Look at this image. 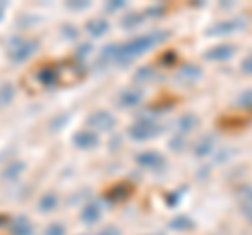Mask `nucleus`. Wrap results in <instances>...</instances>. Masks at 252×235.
Returning a JSON list of instances; mask_svg holds the SVG:
<instances>
[{
  "label": "nucleus",
  "instance_id": "1",
  "mask_svg": "<svg viewBox=\"0 0 252 235\" xmlns=\"http://www.w3.org/2000/svg\"><path fill=\"white\" fill-rule=\"evenodd\" d=\"M162 34H147V36H139V38H132L126 44L122 46H112V57H116L118 61H128L132 57H137V55L149 51L152 46H156L158 42L162 40Z\"/></svg>",
  "mask_w": 252,
  "mask_h": 235
},
{
  "label": "nucleus",
  "instance_id": "2",
  "mask_svg": "<svg viewBox=\"0 0 252 235\" xmlns=\"http://www.w3.org/2000/svg\"><path fill=\"white\" fill-rule=\"evenodd\" d=\"M158 130H160V124H158L156 120H152V118H141V120H137L130 126V137L135 139V141L152 139Z\"/></svg>",
  "mask_w": 252,
  "mask_h": 235
},
{
  "label": "nucleus",
  "instance_id": "3",
  "mask_svg": "<svg viewBox=\"0 0 252 235\" xmlns=\"http://www.w3.org/2000/svg\"><path fill=\"white\" fill-rule=\"evenodd\" d=\"M34 49H36V42H34V40H23V46H21V49H13V51H11V59H13V61L28 59Z\"/></svg>",
  "mask_w": 252,
  "mask_h": 235
},
{
  "label": "nucleus",
  "instance_id": "4",
  "mask_svg": "<svg viewBox=\"0 0 252 235\" xmlns=\"http://www.w3.org/2000/svg\"><path fill=\"white\" fill-rule=\"evenodd\" d=\"M139 164H143V166H147V168H160L164 164V158L158 155L156 151H147L143 155H139Z\"/></svg>",
  "mask_w": 252,
  "mask_h": 235
},
{
  "label": "nucleus",
  "instance_id": "5",
  "mask_svg": "<svg viewBox=\"0 0 252 235\" xmlns=\"http://www.w3.org/2000/svg\"><path fill=\"white\" fill-rule=\"evenodd\" d=\"M99 216H101V206H99L97 202L89 204V206L82 210V221H84V223H97Z\"/></svg>",
  "mask_w": 252,
  "mask_h": 235
},
{
  "label": "nucleus",
  "instance_id": "6",
  "mask_svg": "<svg viewBox=\"0 0 252 235\" xmlns=\"http://www.w3.org/2000/svg\"><path fill=\"white\" fill-rule=\"evenodd\" d=\"M231 51H233V46H217V49L206 53V59H210V61L227 59V57H231Z\"/></svg>",
  "mask_w": 252,
  "mask_h": 235
},
{
  "label": "nucleus",
  "instance_id": "7",
  "mask_svg": "<svg viewBox=\"0 0 252 235\" xmlns=\"http://www.w3.org/2000/svg\"><path fill=\"white\" fill-rule=\"evenodd\" d=\"M139 99H141V90H139V88H128V90H124L122 97H120L122 105H137Z\"/></svg>",
  "mask_w": 252,
  "mask_h": 235
},
{
  "label": "nucleus",
  "instance_id": "8",
  "mask_svg": "<svg viewBox=\"0 0 252 235\" xmlns=\"http://www.w3.org/2000/svg\"><path fill=\"white\" fill-rule=\"evenodd\" d=\"M105 120H114V118L109 114H105V112H97L91 118V124L93 126H99V128H109L112 126V122H105Z\"/></svg>",
  "mask_w": 252,
  "mask_h": 235
},
{
  "label": "nucleus",
  "instance_id": "9",
  "mask_svg": "<svg viewBox=\"0 0 252 235\" xmlns=\"http://www.w3.org/2000/svg\"><path fill=\"white\" fill-rule=\"evenodd\" d=\"M13 235H32V225L28 218H17V223L13 225Z\"/></svg>",
  "mask_w": 252,
  "mask_h": 235
},
{
  "label": "nucleus",
  "instance_id": "10",
  "mask_svg": "<svg viewBox=\"0 0 252 235\" xmlns=\"http://www.w3.org/2000/svg\"><path fill=\"white\" fill-rule=\"evenodd\" d=\"M74 143L78 147H93L97 143V139H94V135H91V132H80V135L74 139Z\"/></svg>",
  "mask_w": 252,
  "mask_h": 235
},
{
  "label": "nucleus",
  "instance_id": "11",
  "mask_svg": "<svg viewBox=\"0 0 252 235\" xmlns=\"http://www.w3.org/2000/svg\"><path fill=\"white\" fill-rule=\"evenodd\" d=\"M107 28H109V26H107V21H105V19H97V21L89 23V29H91V34H93V36H101Z\"/></svg>",
  "mask_w": 252,
  "mask_h": 235
},
{
  "label": "nucleus",
  "instance_id": "12",
  "mask_svg": "<svg viewBox=\"0 0 252 235\" xmlns=\"http://www.w3.org/2000/svg\"><path fill=\"white\" fill-rule=\"evenodd\" d=\"M210 149H212V139H202L198 145H195V151H198V155H206V153H210Z\"/></svg>",
  "mask_w": 252,
  "mask_h": 235
},
{
  "label": "nucleus",
  "instance_id": "13",
  "mask_svg": "<svg viewBox=\"0 0 252 235\" xmlns=\"http://www.w3.org/2000/svg\"><path fill=\"white\" fill-rule=\"evenodd\" d=\"M244 212L248 216H252V189H246V198H244Z\"/></svg>",
  "mask_w": 252,
  "mask_h": 235
},
{
  "label": "nucleus",
  "instance_id": "14",
  "mask_svg": "<svg viewBox=\"0 0 252 235\" xmlns=\"http://www.w3.org/2000/svg\"><path fill=\"white\" fill-rule=\"evenodd\" d=\"M53 208H55V198H53V195H49V198L40 200V210L49 212V210H53Z\"/></svg>",
  "mask_w": 252,
  "mask_h": 235
},
{
  "label": "nucleus",
  "instance_id": "15",
  "mask_svg": "<svg viewBox=\"0 0 252 235\" xmlns=\"http://www.w3.org/2000/svg\"><path fill=\"white\" fill-rule=\"evenodd\" d=\"M65 229H63V225H51L49 229H46V235H63Z\"/></svg>",
  "mask_w": 252,
  "mask_h": 235
},
{
  "label": "nucleus",
  "instance_id": "16",
  "mask_svg": "<svg viewBox=\"0 0 252 235\" xmlns=\"http://www.w3.org/2000/svg\"><path fill=\"white\" fill-rule=\"evenodd\" d=\"M242 69H244L246 74H252V55H248V57L242 61Z\"/></svg>",
  "mask_w": 252,
  "mask_h": 235
}]
</instances>
